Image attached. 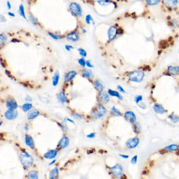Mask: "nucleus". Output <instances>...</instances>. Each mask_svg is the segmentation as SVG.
Wrapping results in <instances>:
<instances>
[{
  "label": "nucleus",
  "instance_id": "13",
  "mask_svg": "<svg viewBox=\"0 0 179 179\" xmlns=\"http://www.w3.org/2000/svg\"><path fill=\"white\" fill-rule=\"evenodd\" d=\"M125 117L127 121L131 123H135L136 121V116L135 114L132 112V111H127L125 114Z\"/></svg>",
  "mask_w": 179,
  "mask_h": 179
},
{
  "label": "nucleus",
  "instance_id": "17",
  "mask_svg": "<svg viewBox=\"0 0 179 179\" xmlns=\"http://www.w3.org/2000/svg\"><path fill=\"white\" fill-rule=\"evenodd\" d=\"M39 115V111L36 109H33L30 110L27 113L28 120H32L36 118Z\"/></svg>",
  "mask_w": 179,
  "mask_h": 179
},
{
  "label": "nucleus",
  "instance_id": "54",
  "mask_svg": "<svg viewBox=\"0 0 179 179\" xmlns=\"http://www.w3.org/2000/svg\"><path fill=\"white\" fill-rule=\"evenodd\" d=\"M7 6L8 8V9L10 10L11 9V5L10 2L9 1H8V2H7Z\"/></svg>",
  "mask_w": 179,
  "mask_h": 179
},
{
  "label": "nucleus",
  "instance_id": "21",
  "mask_svg": "<svg viewBox=\"0 0 179 179\" xmlns=\"http://www.w3.org/2000/svg\"><path fill=\"white\" fill-rule=\"evenodd\" d=\"M25 141L27 146L31 148L34 147V142L33 138L29 135H26L25 137Z\"/></svg>",
  "mask_w": 179,
  "mask_h": 179
},
{
  "label": "nucleus",
  "instance_id": "1",
  "mask_svg": "<svg viewBox=\"0 0 179 179\" xmlns=\"http://www.w3.org/2000/svg\"><path fill=\"white\" fill-rule=\"evenodd\" d=\"M19 159L21 163L26 168L31 167L33 164V159L27 152H22L19 155Z\"/></svg>",
  "mask_w": 179,
  "mask_h": 179
},
{
  "label": "nucleus",
  "instance_id": "56",
  "mask_svg": "<svg viewBox=\"0 0 179 179\" xmlns=\"http://www.w3.org/2000/svg\"><path fill=\"white\" fill-rule=\"evenodd\" d=\"M8 15H10V16H12V17H14L15 16V14L12 12H9L8 13Z\"/></svg>",
  "mask_w": 179,
  "mask_h": 179
},
{
  "label": "nucleus",
  "instance_id": "58",
  "mask_svg": "<svg viewBox=\"0 0 179 179\" xmlns=\"http://www.w3.org/2000/svg\"></svg>",
  "mask_w": 179,
  "mask_h": 179
},
{
  "label": "nucleus",
  "instance_id": "19",
  "mask_svg": "<svg viewBox=\"0 0 179 179\" xmlns=\"http://www.w3.org/2000/svg\"><path fill=\"white\" fill-rule=\"evenodd\" d=\"M59 177V170L57 167H55L50 172L49 179H58Z\"/></svg>",
  "mask_w": 179,
  "mask_h": 179
},
{
  "label": "nucleus",
  "instance_id": "42",
  "mask_svg": "<svg viewBox=\"0 0 179 179\" xmlns=\"http://www.w3.org/2000/svg\"><path fill=\"white\" fill-rule=\"evenodd\" d=\"M93 20V18H92V16L91 15H87L86 17V23L88 24L91 23V21Z\"/></svg>",
  "mask_w": 179,
  "mask_h": 179
},
{
  "label": "nucleus",
  "instance_id": "47",
  "mask_svg": "<svg viewBox=\"0 0 179 179\" xmlns=\"http://www.w3.org/2000/svg\"><path fill=\"white\" fill-rule=\"evenodd\" d=\"M119 156H120L121 158L124 159H127L129 158V155L127 154H119Z\"/></svg>",
  "mask_w": 179,
  "mask_h": 179
},
{
  "label": "nucleus",
  "instance_id": "38",
  "mask_svg": "<svg viewBox=\"0 0 179 179\" xmlns=\"http://www.w3.org/2000/svg\"><path fill=\"white\" fill-rule=\"evenodd\" d=\"M138 156L137 155H134L133 157L131 158L130 160V162L132 165H136L137 164L138 162Z\"/></svg>",
  "mask_w": 179,
  "mask_h": 179
},
{
  "label": "nucleus",
  "instance_id": "31",
  "mask_svg": "<svg viewBox=\"0 0 179 179\" xmlns=\"http://www.w3.org/2000/svg\"><path fill=\"white\" fill-rule=\"evenodd\" d=\"M8 37L7 36L4 34H1L0 35V46H2L3 44L6 42L7 40Z\"/></svg>",
  "mask_w": 179,
  "mask_h": 179
},
{
  "label": "nucleus",
  "instance_id": "48",
  "mask_svg": "<svg viewBox=\"0 0 179 179\" xmlns=\"http://www.w3.org/2000/svg\"><path fill=\"white\" fill-rule=\"evenodd\" d=\"M65 49L67 51H70L71 50V49H74V47H73L71 45H68V44H67V45L65 46Z\"/></svg>",
  "mask_w": 179,
  "mask_h": 179
},
{
  "label": "nucleus",
  "instance_id": "25",
  "mask_svg": "<svg viewBox=\"0 0 179 179\" xmlns=\"http://www.w3.org/2000/svg\"><path fill=\"white\" fill-rule=\"evenodd\" d=\"M108 93L110 95H111L112 96L116 97L118 99H119V100H122V95L118 92H117L116 91L113 90H111V89H109L108 91Z\"/></svg>",
  "mask_w": 179,
  "mask_h": 179
},
{
  "label": "nucleus",
  "instance_id": "7",
  "mask_svg": "<svg viewBox=\"0 0 179 179\" xmlns=\"http://www.w3.org/2000/svg\"><path fill=\"white\" fill-rule=\"evenodd\" d=\"M4 116L8 120H14L17 118L18 112L16 109H8L5 112Z\"/></svg>",
  "mask_w": 179,
  "mask_h": 179
},
{
  "label": "nucleus",
  "instance_id": "46",
  "mask_svg": "<svg viewBox=\"0 0 179 179\" xmlns=\"http://www.w3.org/2000/svg\"><path fill=\"white\" fill-rule=\"evenodd\" d=\"M95 136H96L95 132H92L87 135V137H88V138H94L95 137Z\"/></svg>",
  "mask_w": 179,
  "mask_h": 179
},
{
  "label": "nucleus",
  "instance_id": "28",
  "mask_svg": "<svg viewBox=\"0 0 179 179\" xmlns=\"http://www.w3.org/2000/svg\"><path fill=\"white\" fill-rule=\"evenodd\" d=\"M27 179H38L37 172L35 170L30 171L27 174Z\"/></svg>",
  "mask_w": 179,
  "mask_h": 179
},
{
  "label": "nucleus",
  "instance_id": "18",
  "mask_svg": "<svg viewBox=\"0 0 179 179\" xmlns=\"http://www.w3.org/2000/svg\"><path fill=\"white\" fill-rule=\"evenodd\" d=\"M67 39L68 40L72 41L73 42H76L79 40V36L78 33L76 32H72L67 35Z\"/></svg>",
  "mask_w": 179,
  "mask_h": 179
},
{
  "label": "nucleus",
  "instance_id": "43",
  "mask_svg": "<svg viewBox=\"0 0 179 179\" xmlns=\"http://www.w3.org/2000/svg\"><path fill=\"white\" fill-rule=\"evenodd\" d=\"M167 42L165 40H162L160 43V47L161 48H166L167 47Z\"/></svg>",
  "mask_w": 179,
  "mask_h": 179
},
{
  "label": "nucleus",
  "instance_id": "40",
  "mask_svg": "<svg viewBox=\"0 0 179 179\" xmlns=\"http://www.w3.org/2000/svg\"><path fill=\"white\" fill-rule=\"evenodd\" d=\"M78 63L82 66H85L86 65V61H85V59L84 58H81L79 59L78 61Z\"/></svg>",
  "mask_w": 179,
  "mask_h": 179
},
{
  "label": "nucleus",
  "instance_id": "14",
  "mask_svg": "<svg viewBox=\"0 0 179 179\" xmlns=\"http://www.w3.org/2000/svg\"><path fill=\"white\" fill-rule=\"evenodd\" d=\"M58 152L56 150H50L48 151L46 153H45L44 155V156L45 158L47 159H52L53 158H55L56 156L57 155Z\"/></svg>",
  "mask_w": 179,
  "mask_h": 179
},
{
  "label": "nucleus",
  "instance_id": "8",
  "mask_svg": "<svg viewBox=\"0 0 179 179\" xmlns=\"http://www.w3.org/2000/svg\"><path fill=\"white\" fill-rule=\"evenodd\" d=\"M179 150V145L177 144H171L168 146H166L162 150L161 153H165L167 152H177Z\"/></svg>",
  "mask_w": 179,
  "mask_h": 179
},
{
  "label": "nucleus",
  "instance_id": "4",
  "mask_svg": "<svg viewBox=\"0 0 179 179\" xmlns=\"http://www.w3.org/2000/svg\"><path fill=\"white\" fill-rule=\"evenodd\" d=\"M144 77V74L143 72L140 71H134L131 72L129 77L130 80L135 82H140L142 81Z\"/></svg>",
  "mask_w": 179,
  "mask_h": 179
},
{
  "label": "nucleus",
  "instance_id": "53",
  "mask_svg": "<svg viewBox=\"0 0 179 179\" xmlns=\"http://www.w3.org/2000/svg\"><path fill=\"white\" fill-rule=\"evenodd\" d=\"M24 129H25V130L26 131H29V125H28L27 124H26L25 125V126H24Z\"/></svg>",
  "mask_w": 179,
  "mask_h": 179
},
{
  "label": "nucleus",
  "instance_id": "10",
  "mask_svg": "<svg viewBox=\"0 0 179 179\" xmlns=\"http://www.w3.org/2000/svg\"><path fill=\"white\" fill-rule=\"evenodd\" d=\"M6 106L8 109H16L18 107V104L13 98H8L6 101Z\"/></svg>",
  "mask_w": 179,
  "mask_h": 179
},
{
  "label": "nucleus",
  "instance_id": "22",
  "mask_svg": "<svg viewBox=\"0 0 179 179\" xmlns=\"http://www.w3.org/2000/svg\"><path fill=\"white\" fill-rule=\"evenodd\" d=\"M153 109L155 112L158 114H162L166 112V110H165V109L159 104H155L153 106Z\"/></svg>",
  "mask_w": 179,
  "mask_h": 179
},
{
  "label": "nucleus",
  "instance_id": "34",
  "mask_svg": "<svg viewBox=\"0 0 179 179\" xmlns=\"http://www.w3.org/2000/svg\"><path fill=\"white\" fill-rule=\"evenodd\" d=\"M111 2L110 0H98V3L101 6H105L109 5Z\"/></svg>",
  "mask_w": 179,
  "mask_h": 179
},
{
  "label": "nucleus",
  "instance_id": "51",
  "mask_svg": "<svg viewBox=\"0 0 179 179\" xmlns=\"http://www.w3.org/2000/svg\"><path fill=\"white\" fill-rule=\"evenodd\" d=\"M117 88V89L118 90L120 91L121 92H122V93H125V90L120 85H118Z\"/></svg>",
  "mask_w": 179,
  "mask_h": 179
},
{
  "label": "nucleus",
  "instance_id": "23",
  "mask_svg": "<svg viewBox=\"0 0 179 179\" xmlns=\"http://www.w3.org/2000/svg\"><path fill=\"white\" fill-rule=\"evenodd\" d=\"M94 86H95V88L96 89V90H97L99 92H102L103 91L104 86L99 80H96L94 81Z\"/></svg>",
  "mask_w": 179,
  "mask_h": 179
},
{
  "label": "nucleus",
  "instance_id": "3",
  "mask_svg": "<svg viewBox=\"0 0 179 179\" xmlns=\"http://www.w3.org/2000/svg\"><path fill=\"white\" fill-rule=\"evenodd\" d=\"M110 171L113 175L117 178H121L124 175L123 166L120 163H116L113 167L110 168Z\"/></svg>",
  "mask_w": 179,
  "mask_h": 179
},
{
  "label": "nucleus",
  "instance_id": "49",
  "mask_svg": "<svg viewBox=\"0 0 179 179\" xmlns=\"http://www.w3.org/2000/svg\"><path fill=\"white\" fill-rule=\"evenodd\" d=\"M172 26L173 27H175L177 25V20L176 19H172Z\"/></svg>",
  "mask_w": 179,
  "mask_h": 179
},
{
  "label": "nucleus",
  "instance_id": "20",
  "mask_svg": "<svg viewBox=\"0 0 179 179\" xmlns=\"http://www.w3.org/2000/svg\"><path fill=\"white\" fill-rule=\"evenodd\" d=\"M57 99L58 101L61 104H64L67 102V98L64 91H60L58 93L57 95Z\"/></svg>",
  "mask_w": 179,
  "mask_h": 179
},
{
  "label": "nucleus",
  "instance_id": "26",
  "mask_svg": "<svg viewBox=\"0 0 179 179\" xmlns=\"http://www.w3.org/2000/svg\"><path fill=\"white\" fill-rule=\"evenodd\" d=\"M59 79H60V74H59L58 71H56L54 73V76L53 77L52 83H53V86H57V85L59 83Z\"/></svg>",
  "mask_w": 179,
  "mask_h": 179
},
{
  "label": "nucleus",
  "instance_id": "27",
  "mask_svg": "<svg viewBox=\"0 0 179 179\" xmlns=\"http://www.w3.org/2000/svg\"><path fill=\"white\" fill-rule=\"evenodd\" d=\"M81 73L84 77L88 79L92 78L93 76V72H92V71L91 70L87 69H83L81 71Z\"/></svg>",
  "mask_w": 179,
  "mask_h": 179
},
{
  "label": "nucleus",
  "instance_id": "29",
  "mask_svg": "<svg viewBox=\"0 0 179 179\" xmlns=\"http://www.w3.org/2000/svg\"><path fill=\"white\" fill-rule=\"evenodd\" d=\"M32 107H33V105L31 103H26L21 106L22 109L23 110L24 112L29 111L30 110L32 109Z\"/></svg>",
  "mask_w": 179,
  "mask_h": 179
},
{
  "label": "nucleus",
  "instance_id": "39",
  "mask_svg": "<svg viewBox=\"0 0 179 179\" xmlns=\"http://www.w3.org/2000/svg\"><path fill=\"white\" fill-rule=\"evenodd\" d=\"M29 19L33 24H34L35 25H37V24H38L36 18L34 16H33V15L29 16Z\"/></svg>",
  "mask_w": 179,
  "mask_h": 179
},
{
  "label": "nucleus",
  "instance_id": "50",
  "mask_svg": "<svg viewBox=\"0 0 179 179\" xmlns=\"http://www.w3.org/2000/svg\"><path fill=\"white\" fill-rule=\"evenodd\" d=\"M25 100L26 102H29V103L32 102V101H33L32 98L30 96H29V95H27V96H26V97L25 99Z\"/></svg>",
  "mask_w": 179,
  "mask_h": 179
},
{
  "label": "nucleus",
  "instance_id": "32",
  "mask_svg": "<svg viewBox=\"0 0 179 179\" xmlns=\"http://www.w3.org/2000/svg\"><path fill=\"white\" fill-rule=\"evenodd\" d=\"M169 118L171 121L173 123H176L179 122V117L175 115H170L169 116Z\"/></svg>",
  "mask_w": 179,
  "mask_h": 179
},
{
  "label": "nucleus",
  "instance_id": "36",
  "mask_svg": "<svg viewBox=\"0 0 179 179\" xmlns=\"http://www.w3.org/2000/svg\"><path fill=\"white\" fill-rule=\"evenodd\" d=\"M49 35L53 39H56V40H58V39H61L63 38V36L61 35H56V34H54L53 33H49Z\"/></svg>",
  "mask_w": 179,
  "mask_h": 179
},
{
  "label": "nucleus",
  "instance_id": "55",
  "mask_svg": "<svg viewBox=\"0 0 179 179\" xmlns=\"http://www.w3.org/2000/svg\"><path fill=\"white\" fill-rule=\"evenodd\" d=\"M56 159H55V160H53L51 162H50V163L49 164V166H52V165H54L55 162H56Z\"/></svg>",
  "mask_w": 179,
  "mask_h": 179
},
{
  "label": "nucleus",
  "instance_id": "41",
  "mask_svg": "<svg viewBox=\"0 0 179 179\" xmlns=\"http://www.w3.org/2000/svg\"><path fill=\"white\" fill-rule=\"evenodd\" d=\"M72 116H73V117L75 119L78 120H81V119H82V115H80V114H78V113H73V114H72Z\"/></svg>",
  "mask_w": 179,
  "mask_h": 179
},
{
  "label": "nucleus",
  "instance_id": "37",
  "mask_svg": "<svg viewBox=\"0 0 179 179\" xmlns=\"http://www.w3.org/2000/svg\"><path fill=\"white\" fill-rule=\"evenodd\" d=\"M78 51L79 52V54L81 56V57H82V58H85L87 56V52L86 51L82 49V48H79L78 49Z\"/></svg>",
  "mask_w": 179,
  "mask_h": 179
},
{
  "label": "nucleus",
  "instance_id": "57",
  "mask_svg": "<svg viewBox=\"0 0 179 179\" xmlns=\"http://www.w3.org/2000/svg\"><path fill=\"white\" fill-rule=\"evenodd\" d=\"M83 33H86V31L85 30V29H83Z\"/></svg>",
  "mask_w": 179,
  "mask_h": 179
},
{
  "label": "nucleus",
  "instance_id": "35",
  "mask_svg": "<svg viewBox=\"0 0 179 179\" xmlns=\"http://www.w3.org/2000/svg\"><path fill=\"white\" fill-rule=\"evenodd\" d=\"M160 1V0H146L148 4L150 5H155L158 4Z\"/></svg>",
  "mask_w": 179,
  "mask_h": 179
},
{
  "label": "nucleus",
  "instance_id": "9",
  "mask_svg": "<svg viewBox=\"0 0 179 179\" xmlns=\"http://www.w3.org/2000/svg\"><path fill=\"white\" fill-rule=\"evenodd\" d=\"M70 142V139L68 137L64 136L61 138V139L59 141L57 147L59 149H65L69 146Z\"/></svg>",
  "mask_w": 179,
  "mask_h": 179
},
{
  "label": "nucleus",
  "instance_id": "16",
  "mask_svg": "<svg viewBox=\"0 0 179 179\" xmlns=\"http://www.w3.org/2000/svg\"><path fill=\"white\" fill-rule=\"evenodd\" d=\"M77 72L75 71H70L68 73H67L65 76V82H70L72 81L77 75Z\"/></svg>",
  "mask_w": 179,
  "mask_h": 179
},
{
  "label": "nucleus",
  "instance_id": "45",
  "mask_svg": "<svg viewBox=\"0 0 179 179\" xmlns=\"http://www.w3.org/2000/svg\"><path fill=\"white\" fill-rule=\"evenodd\" d=\"M86 65L89 68H92L94 67L93 64L91 63L90 60H87L86 61Z\"/></svg>",
  "mask_w": 179,
  "mask_h": 179
},
{
  "label": "nucleus",
  "instance_id": "2",
  "mask_svg": "<svg viewBox=\"0 0 179 179\" xmlns=\"http://www.w3.org/2000/svg\"><path fill=\"white\" fill-rule=\"evenodd\" d=\"M107 109L102 104L97 105L92 111V115L96 118L102 117L107 114Z\"/></svg>",
  "mask_w": 179,
  "mask_h": 179
},
{
  "label": "nucleus",
  "instance_id": "44",
  "mask_svg": "<svg viewBox=\"0 0 179 179\" xmlns=\"http://www.w3.org/2000/svg\"><path fill=\"white\" fill-rule=\"evenodd\" d=\"M142 100V96L141 95H138L135 98V102L136 103H139Z\"/></svg>",
  "mask_w": 179,
  "mask_h": 179
},
{
  "label": "nucleus",
  "instance_id": "52",
  "mask_svg": "<svg viewBox=\"0 0 179 179\" xmlns=\"http://www.w3.org/2000/svg\"><path fill=\"white\" fill-rule=\"evenodd\" d=\"M65 120L66 121H68V122H71V123H73V124H75L74 121L73 120H72V119L68 118V117H66V118H65Z\"/></svg>",
  "mask_w": 179,
  "mask_h": 179
},
{
  "label": "nucleus",
  "instance_id": "5",
  "mask_svg": "<svg viewBox=\"0 0 179 179\" xmlns=\"http://www.w3.org/2000/svg\"><path fill=\"white\" fill-rule=\"evenodd\" d=\"M70 11L75 16L80 17L82 15V11L80 6L77 3H71L69 6Z\"/></svg>",
  "mask_w": 179,
  "mask_h": 179
},
{
  "label": "nucleus",
  "instance_id": "11",
  "mask_svg": "<svg viewBox=\"0 0 179 179\" xmlns=\"http://www.w3.org/2000/svg\"><path fill=\"white\" fill-rule=\"evenodd\" d=\"M118 34V29L115 26H111L108 31V36L109 40L111 41L114 40Z\"/></svg>",
  "mask_w": 179,
  "mask_h": 179
},
{
  "label": "nucleus",
  "instance_id": "15",
  "mask_svg": "<svg viewBox=\"0 0 179 179\" xmlns=\"http://www.w3.org/2000/svg\"><path fill=\"white\" fill-rule=\"evenodd\" d=\"M163 4L169 9H173L178 4L177 0H163Z\"/></svg>",
  "mask_w": 179,
  "mask_h": 179
},
{
  "label": "nucleus",
  "instance_id": "30",
  "mask_svg": "<svg viewBox=\"0 0 179 179\" xmlns=\"http://www.w3.org/2000/svg\"><path fill=\"white\" fill-rule=\"evenodd\" d=\"M111 113L113 115H116V116H122V114L120 111L119 109H118L117 108H116L115 106H113L112 107L111 109Z\"/></svg>",
  "mask_w": 179,
  "mask_h": 179
},
{
  "label": "nucleus",
  "instance_id": "33",
  "mask_svg": "<svg viewBox=\"0 0 179 179\" xmlns=\"http://www.w3.org/2000/svg\"><path fill=\"white\" fill-rule=\"evenodd\" d=\"M19 15L23 17L24 18L26 19V17L25 16V14L24 12V8L23 5H20L19 8Z\"/></svg>",
  "mask_w": 179,
  "mask_h": 179
},
{
  "label": "nucleus",
  "instance_id": "12",
  "mask_svg": "<svg viewBox=\"0 0 179 179\" xmlns=\"http://www.w3.org/2000/svg\"><path fill=\"white\" fill-rule=\"evenodd\" d=\"M109 94L106 92H100L98 95V100L102 104H107L110 100Z\"/></svg>",
  "mask_w": 179,
  "mask_h": 179
},
{
  "label": "nucleus",
  "instance_id": "24",
  "mask_svg": "<svg viewBox=\"0 0 179 179\" xmlns=\"http://www.w3.org/2000/svg\"><path fill=\"white\" fill-rule=\"evenodd\" d=\"M168 71L172 75H177L179 73V66H170L168 69Z\"/></svg>",
  "mask_w": 179,
  "mask_h": 179
},
{
  "label": "nucleus",
  "instance_id": "6",
  "mask_svg": "<svg viewBox=\"0 0 179 179\" xmlns=\"http://www.w3.org/2000/svg\"><path fill=\"white\" fill-rule=\"evenodd\" d=\"M140 143V139L139 138L136 137L128 139L126 142V147L130 149L136 148Z\"/></svg>",
  "mask_w": 179,
  "mask_h": 179
}]
</instances>
